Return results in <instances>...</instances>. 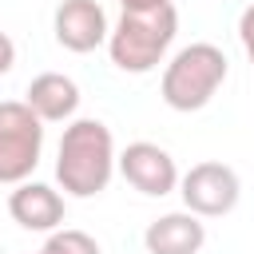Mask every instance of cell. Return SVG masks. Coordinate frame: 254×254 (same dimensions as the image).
<instances>
[{
    "instance_id": "cell-1",
    "label": "cell",
    "mask_w": 254,
    "mask_h": 254,
    "mask_svg": "<svg viewBox=\"0 0 254 254\" xmlns=\"http://www.w3.org/2000/svg\"><path fill=\"white\" fill-rule=\"evenodd\" d=\"M115 167H119V159H115V139H111L107 123L71 119L64 127L60 155H56V179L71 198H91V194L107 190Z\"/></svg>"
},
{
    "instance_id": "cell-2",
    "label": "cell",
    "mask_w": 254,
    "mask_h": 254,
    "mask_svg": "<svg viewBox=\"0 0 254 254\" xmlns=\"http://www.w3.org/2000/svg\"><path fill=\"white\" fill-rule=\"evenodd\" d=\"M175 32H179L175 4H163V8H151V12H123L119 24L107 36L111 64L119 71L143 75V71H151V67L163 64L167 48L175 44Z\"/></svg>"
},
{
    "instance_id": "cell-3",
    "label": "cell",
    "mask_w": 254,
    "mask_h": 254,
    "mask_svg": "<svg viewBox=\"0 0 254 254\" xmlns=\"http://www.w3.org/2000/svg\"><path fill=\"white\" fill-rule=\"evenodd\" d=\"M226 79V56L214 44H187L163 67V103L175 111H202Z\"/></svg>"
},
{
    "instance_id": "cell-4",
    "label": "cell",
    "mask_w": 254,
    "mask_h": 254,
    "mask_svg": "<svg viewBox=\"0 0 254 254\" xmlns=\"http://www.w3.org/2000/svg\"><path fill=\"white\" fill-rule=\"evenodd\" d=\"M44 151V119L24 99L0 103V183H24Z\"/></svg>"
},
{
    "instance_id": "cell-5",
    "label": "cell",
    "mask_w": 254,
    "mask_h": 254,
    "mask_svg": "<svg viewBox=\"0 0 254 254\" xmlns=\"http://www.w3.org/2000/svg\"><path fill=\"white\" fill-rule=\"evenodd\" d=\"M179 194H183V206L194 210L198 218H218V214H230L238 206L242 183H238L234 167L206 159V163H194L179 179Z\"/></svg>"
},
{
    "instance_id": "cell-6",
    "label": "cell",
    "mask_w": 254,
    "mask_h": 254,
    "mask_svg": "<svg viewBox=\"0 0 254 254\" xmlns=\"http://www.w3.org/2000/svg\"><path fill=\"white\" fill-rule=\"evenodd\" d=\"M119 175L139 190V194H151V198H163L179 187V167L175 159L159 147V143H127L123 155H119Z\"/></svg>"
},
{
    "instance_id": "cell-7",
    "label": "cell",
    "mask_w": 254,
    "mask_h": 254,
    "mask_svg": "<svg viewBox=\"0 0 254 254\" xmlns=\"http://www.w3.org/2000/svg\"><path fill=\"white\" fill-rule=\"evenodd\" d=\"M52 28H56L60 48H67V52H95L111 36L99 0H64L56 8V24Z\"/></svg>"
},
{
    "instance_id": "cell-8",
    "label": "cell",
    "mask_w": 254,
    "mask_h": 254,
    "mask_svg": "<svg viewBox=\"0 0 254 254\" xmlns=\"http://www.w3.org/2000/svg\"><path fill=\"white\" fill-rule=\"evenodd\" d=\"M202 242H206V226L198 222L194 210H171L143 230L147 254H198Z\"/></svg>"
},
{
    "instance_id": "cell-9",
    "label": "cell",
    "mask_w": 254,
    "mask_h": 254,
    "mask_svg": "<svg viewBox=\"0 0 254 254\" xmlns=\"http://www.w3.org/2000/svg\"><path fill=\"white\" fill-rule=\"evenodd\" d=\"M8 214L24 226V230H56L64 222V198L60 190H52L48 183H16V190L8 194Z\"/></svg>"
},
{
    "instance_id": "cell-10",
    "label": "cell",
    "mask_w": 254,
    "mask_h": 254,
    "mask_svg": "<svg viewBox=\"0 0 254 254\" xmlns=\"http://www.w3.org/2000/svg\"><path fill=\"white\" fill-rule=\"evenodd\" d=\"M24 103H28L44 123H64V119H71L75 107H79V87H75V79L64 75V71H40V75L28 83Z\"/></svg>"
},
{
    "instance_id": "cell-11",
    "label": "cell",
    "mask_w": 254,
    "mask_h": 254,
    "mask_svg": "<svg viewBox=\"0 0 254 254\" xmlns=\"http://www.w3.org/2000/svg\"><path fill=\"white\" fill-rule=\"evenodd\" d=\"M44 254H99V242L83 230H52L44 242Z\"/></svg>"
},
{
    "instance_id": "cell-12",
    "label": "cell",
    "mask_w": 254,
    "mask_h": 254,
    "mask_svg": "<svg viewBox=\"0 0 254 254\" xmlns=\"http://www.w3.org/2000/svg\"><path fill=\"white\" fill-rule=\"evenodd\" d=\"M238 40H242V48H246V56H250V64H254V4L238 16Z\"/></svg>"
},
{
    "instance_id": "cell-13",
    "label": "cell",
    "mask_w": 254,
    "mask_h": 254,
    "mask_svg": "<svg viewBox=\"0 0 254 254\" xmlns=\"http://www.w3.org/2000/svg\"><path fill=\"white\" fill-rule=\"evenodd\" d=\"M12 64H16V44H12L8 32H0V75L12 71Z\"/></svg>"
},
{
    "instance_id": "cell-14",
    "label": "cell",
    "mask_w": 254,
    "mask_h": 254,
    "mask_svg": "<svg viewBox=\"0 0 254 254\" xmlns=\"http://www.w3.org/2000/svg\"><path fill=\"white\" fill-rule=\"evenodd\" d=\"M119 4H123V12H151V8H163L171 0H119Z\"/></svg>"
},
{
    "instance_id": "cell-15",
    "label": "cell",
    "mask_w": 254,
    "mask_h": 254,
    "mask_svg": "<svg viewBox=\"0 0 254 254\" xmlns=\"http://www.w3.org/2000/svg\"><path fill=\"white\" fill-rule=\"evenodd\" d=\"M40 254H44V250H40Z\"/></svg>"
}]
</instances>
